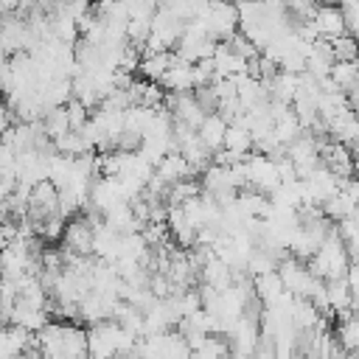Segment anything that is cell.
<instances>
[{
	"instance_id": "obj_1",
	"label": "cell",
	"mask_w": 359,
	"mask_h": 359,
	"mask_svg": "<svg viewBox=\"0 0 359 359\" xmlns=\"http://www.w3.org/2000/svg\"><path fill=\"white\" fill-rule=\"evenodd\" d=\"M115 337H118L115 320L93 323L87 328V356L90 359H109L115 353Z\"/></svg>"
},
{
	"instance_id": "obj_2",
	"label": "cell",
	"mask_w": 359,
	"mask_h": 359,
	"mask_svg": "<svg viewBox=\"0 0 359 359\" xmlns=\"http://www.w3.org/2000/svg\"><path fill=\"white\" fill-rule=\"evenodd\" d=\"M163 109L171 115V121H182L188 126H199V121L205 118V112L199 109V104L194 101V93L185 90V93H168L163 95Z\"/></svg>"
},
{
	"instance_id": "obj_3",
	"label": "cell",
	"mask_w": 359,
	"mask_h": 359,
	"mask_svg": "<svg viewBox=\"0 0 359 359\" xmlns=\"http://www.w3.org/2000/svg\"><path fill=\"white\" fill-rule=\"evenodd\" d=\"M62 241H65L62 250H67V252H73V255H93V227H90V222H87L81 213H76V216L65 224Z\"/></svg>"
},
{
	"instance_id": "obj_4",
	"label": "cell",
	"mask_w": 359,
	"mask_h": 359,
	"mask_svg": "<svg viewBox=\"0 0 359 359\" xmlns=\"http://www.w3.org/2000/svg\"><path fill=\"white\" fill-rule=\"evenodd\" d=\"M309 22H311L317 39H334V36L345 34L342 11H339V6H334V3H317V8H314V14H311Z\"/></svg>"
},
{
	"instance_id": "obj_5",
	"label": "cell",
	"mask_w": 359,
	"mask_h": 359,
	"mask_svg": "<svg viewBox=\"0 0 359 359\" xmlns=\"http://www.w3.org/2000/svg\"><path fill=\"white\" fill-rule=\"evenodd\" d=\"M154 174H157V177H160L165 185H174V182L188 180V177H196L180 151H165V154H163V157L154 163Z\"/></svg>"
},
{
	"instance_id": "obj_6",
	"label": "cell",
	"mask_w": 359,
	"mask_h": 359,
	"mask_svg": "<svg viewBox=\"0 0 359 359\" xmlns=\"http://www.w3.org/2000/svg\"><path fill=\"white\" fill-rule=\"evenodd\" d=\"M157 84H160L163 90H168V93H185V90H194V73H191V65L182 62V59H177V53H174V62L165 67V73L160 76Z\"/></svg>"
},
{
	"instance_id": "obj_7",
	"label": "cell",
	"mask_w": 359,
	"mask_h": 359,
	"mask_svg": "<svg viewBox=\"0 0 359 359\" xmlns=\"http://www.w3.org/2000/svg\"><path fill=\"white\" fill-rule=\"evenodd\" d=\"M199 283H205V286H210V289H216V292H224L227 286H233V269H230L219 255H213V258H208V264L199 269Z\"/></svg>"
},
{
	"instance_id": "obj_8",
	"label": "cell",
	"mask_w": 359,
	"mask_h": 359,
	"mask_svg": "<svg viewBox=\"0 0 359 359\" xmlns=\"http://www.w3.org/2000/svg\"><path fill=\"white\" fill-rule=\"evenodd\" d=\"M224 129H227V123H224L216 112H208V115L199 121V126H196V137H199V140H202V146L213 154V151H219V149H222Z\"/></svg>"
},
{
	"instance_id": "obj_9",
	"label": "cell",
	"mask_w": 359,
	"mask_h": 359,
	"mask_svg": "<svg viewBox=\"0 0 359 359\" xmlns=\"http://www.w3.org/2000/svg\"><path fill=\"white\" fill-rule=\"evenodd\" d=\"M222 149H224V151H233V154H238V157H247V154L252 151V137H250L247 126L241 123V118L233 121V123H227L224 137H222Z\"/></svg>"
},
{
	"instance_id": "obj_10",
	"label": "cell",
	"mask_w": 359,
	"mask_h": 359,
	"mask_svg": "<svg viewBox=\"0 0 359 359\" xmlns=\"http://www.w3.org/2000/svg\"><path fill=\"white\" fill-rule=\"evenodd\" d=\"M337 345L345 353H353L359 348V323L353 311H339V325H337Z\"/></svg>"
},
{
	"instance_id": "obj_11",
	"label": "cell",
	"mask_w": 359,
	"mask_h": 359,
	"mask_svg": "<svg viewBox=\"0 0 359 359\" xmlns=\"http://www.w3.org/2000/svg\"><path fill=\"white\" fill-rule=\"evenodd\" d=\"M174 62V50H160V53H146L137 62V70L143 73L146 81H160V76L165 73V67Z\"/></svg>"
},
{
	"instance_id": "obj_12",
	"label": "cell",
	"mask_w": 359,
	"mask_h": 359,
	"mask_svg": "<svg viewBox=\"0 0 359 359\" xmlns=\"http://www.w3.org/2000/svg\"><path fill=\"white\" fill-rule=\"evenodd\" d=\"M252 292H255V297H258V300H264L266 306H272V303H275L286 289H283V283H280L278 272L272 269V272L255 275V280H252Z\"/></svg>"
},
{
	"instance_id": "obj_13",
	"label": "cell",
	"mask_w": 359,
	"mask_h": 359,
	"mask_svg": "<svg viewBox=\"0 0 359 359\" xmlns=\"http://www.w3.org/2000/svg\"><path fill=\"white\" fill-rule=\"evenodd\" d=\"M39 123H42V132H45L48 140H56V137H62L65 132H70L67 109H65V107H50L48 112H42Z\"/></svg>"
},
{
	"instance_id": "obj_14",
	"label": "cell",
	"mask_w": 359,
	"mask_h": 359,
	"mask_svg": "<svg viewBox=\"0 0 359 359\" xmlns=\"http://www.w3.org/2000/svg\"><path fill=\"white\" fill-rule=\"evenodd\" d=\"M328 76H331V81L337 84L339 93H345V90H351V87L359 84V79H356V62H334L331 70H328Z\"/></svg>"
},
{
	"instance_id": "obj_15",
	"label": "cell",
	"mask_w": 359,
	"mask_h": 359,
	"mask_svg": "<svg viewBox=\"0 0 359 359\" xmlns=\"http://www.w3.org/2000/svg\"><path fill=\"white\" fill-rule=\"evenodd\" d=\"M328 45H331L334 62H356V39L351 34H339V36L328 39Z\"/></svg>"
},
{
	"instance_id": "obj_16",
	"label": "cell",
	"mask_w": 359,
	"mask_h": 359,
	"mask_svg": "<svg viewBox=\"0 0 359 359\" xmlns=\"http://www.w3.org/2000/svg\"><path fill=\"white\" fill-rule=\"evenodd\" d=\"M65 109H67V123H70V129H81V126L87 123V118H90V109H87L84 104H79L76 98H70V101L65 104Z\"/></svg>"
},
{
	"instance_id": "obj_17",
	"label": "cell",
	"mask_w": 359,
	"mask_h": 359,
	"mask_svg": "<svg viewBox=\"0 0 359 359\" xmlns=\"http://www.w3.org/2000/svg\"><path fill=\"white\" fill-rule=\"evenodd\" d=\"M339 11H342V25H345V34H356V25H359V8H356V0H345L339 3Z\"/></svg>"
},
{
	"instance_id": "obj_18",
	"label": "cell",
	"mask_w": 359,
	"mask_h": 359,
	"mask_svg": "<svg viewBox=\"0 0 359 359\" xmlns=\"http://www.w3.org/2000/svg\"><path fill=\"white\" fill-rule=\"evenodd\" d=\"M126 3V14L129 17H146L151 20V14L157 11V0H123Z\"/></svg>"
},
{
	"instance_id": "obj_19",
	"label": "cell",
	"mask_w": 359,
	"mask_h": 359,
	"mask_svg": "<svg viewBox=\"0 0 359 359\" xmlns=\"http://www.w3.org/2000/svg\"><path fill=\"white\" fill-rule=\"evenodd\" d=\"M14 185H17V177H14V171H0V202L14 191Z\"/></svg>"
},
{
	"instance_id": "obj_20",
	"label": "cell",
	"mask_w": 359,
	"mask_h": 359,
	"mask_svg": "<svg viewBox=\"0 0 359 359\" xmlns=\"http://www.w3.org/2000/svg\"><path fill=\"white\" fill-rule=\"evenodd\" d=\"M109 359H137V353L132 351V353H112Z\"/></svg>"
}]
</instances>
